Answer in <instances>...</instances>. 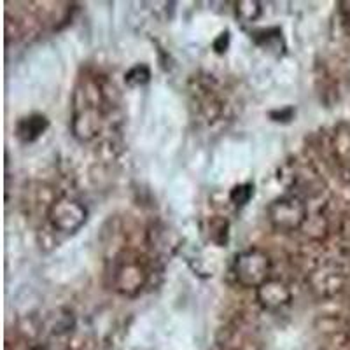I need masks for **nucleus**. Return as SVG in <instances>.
<instances>
[{"label":"nucleus","mask_w":350,"mask_h":350,"mask_svg":"<svg viewBox=\"0 0 350 350\" xmlns=\"http://www.w3.org/2000/svg\"><path fill=\"white\" fill-rule=\"evenodd\" d=\"M88 219V208L83 203L70 196L56 200L49 208V223L60 233L70 235L83 228Z\"/></svg>","instance_id":"3"},{"label":"nucleus","mask_w":350,"mask_h":350,"mask_svg":"<svg viewBox=\"0 0 350 350\" xmlns=\"http://www.w3.org/2000/svg\"><path fill=\"white\" fill-rule=\"evenodd\" d=\"M237 16L243 21V23H254L261 18L262 8L256 0H242L237 2Z\"/></svg>","instance_id":"7"},{"label":"nucleus","mask_w":350,"mask_h":350,"mask_svg":"<svg viewBox=\"0 0 350 350\" xmlns=\"http://www.w3.org/2000/svg\"><path fill=\"white\" fill-rule=\"evenodd\" d=\"M33 350H51V349H46V347H37V349H33Z\"/></svg>","instance_id":"12"},{"label":"nucleus","mask_w":350,"mask_h":350,"mask_svg":"<svg viewBox=\"0 0 350 350\" xmlns=\"http://www.w3.org/2000/svg\"><path fill=\"white\" fill-rule=\"evenodd\" d=\"M340 12H342V16L345 18V21L350 23V2H340Z\"/></svg>","instance_id":"11"},{"label":"nucleus","mask_w":350,"mask_h":350,"mask_svg":"<svg viewBox=\"0 0 350 350\" xmlns=\"http://www.w3.org/2000/svg\"><path fill=\"white\" fill-rule=\"evenodd\" d=\"M144 280H146V271L135 261L123 262L116 275V286L124 295H135L137 291L142 289Z\"/></svg>","instance_id":"5"},{"label":"nucleus","mask_w":350,"mask_h":350,"mask_svg":"<svg viewBox=\"0 0 350 350\" xmlns=\"http://www.w3.org/2000/svg\"><path fill=\"white\" fill-rule=\"evenodd\" d=\"M268 219L275 230L295 231L305 223L306 207L301 198L295 195H286L275 198L267 208Z\"/></svg>","instance_id":"2"},{"label":"nucleus","mask_w":350,"mask_h":350,"mask_svg":"<svg viewBox=\"0 0 350 350\" xmlns=\"http://www.w3.org/2000/svg\"><path fill=\"white\" fill-rule=\"evenodd\" d=\"M233 273L242 286L258 289L261 284L271 279L270 256L259 249H249V251L240 252L233 261Z\"/></svg>","instance_id":"1"},{"label":"nucleus","mask_w":350,"mask_h":350,"mask_svg":"<svg viewBox=\"0 0 350 350\" xmlns=\"http://www.w3.org/2000/svg\"><path fill=\"white\" fill-rule=\"evenodd\" d=\"M228 40H230V36H228V32L221 33V36H219V39L214 42V49H215V51H217V53L226 51Z\"/></svg>","instance_id":"10"},{"label":"nucleus","mask_w":350,"mask_h":350,"mask_svg":"<svg viewBox=\"0 0 350 350\" xmlns=\"http://www.w3.org/2000/svg\"><path fill=\"white\" fill-rule=\"evenodd\" d=\"M49 126V121L46 120V116L42 114H32L28 118H21L18 121L16 135L20 137L23 142H33L42 135L46 128Z\"/></svg>","instance_id":"6"},{"label":"nucleus","mask_w":350,"mask_h":350,"mask_svg":"<svg viewBox=\"0 0 350 350\" xmlns=\"http://www.w3.org/2000/svg\"><path fill=\"white\" fill-rule=\"evenodd\" d=\"M258 299L261 303L262 308H267L270 312H279L282 308H286L291 303V291L289 287L286 286L280 280L270 279L265 284L258 287Z\"/></svg>","instance_id":"4"},{"label":"nucleus","mask_w":350,"mask_h":350,"mask_svg":"<svg viewBox=\"0 0 350 350\" xmlns=\"http://www.w3.org/2000/svg\"><path fill=\"white\" fill-rule=\"evenodd\" d=\"M252 196H254V184L251 183L235 186L230 193V200L235 203L237 207H243L245 203H249V200H251Z\"/></svg>","instance_id":"8"},{"label":"nucleus","mask_w":350,"mask_h":350,"mask_svg":"<svg viewBox=\"0 0 350 350\" xmlns=\"http://www.w3.org/2000/svg\"><path fill=\"white\" fill-rule=\"evenodd\" d=\"M149 77H151L149 68L146 67V65H137V67L131 68L126 76H124V81H126L130 86H142V84L148 83Z\"/></svg>","instance_id":"9"}]
</instances>
